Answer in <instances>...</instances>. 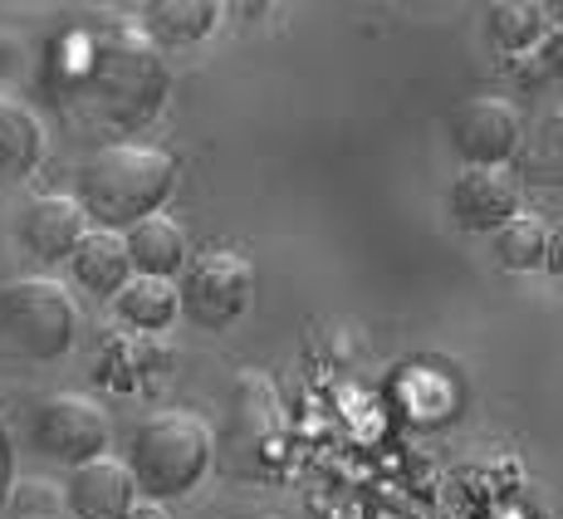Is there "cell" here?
I'll list each match as a JSON object with an SVG mask.
<instances>
[{
  "mask_svg": "<svg viewBox=\"0 0 563 519\" xmlns=\"http://www.w3.org/2000/svg\"><path fill=\"white\" fill-rule=\"evenodd\" d=\"M167 89V59L143 30H103L64 69L59 108L74 118L84 137H99V147H113L137 143V133L157 123Z\"/></svg>",
  "mask_w": 563,
  "mask_h": 519,
  "instance_id": "6da1fadb",
  "label": "cell"
},
{
  "mask_svg": "<svg viewBox=\"0 0 563 519\" xmlns=\"http://www.w3.org/2000/svg\"><path fill=\"white\" fill-rule=\"evenodd\" d=\"M177 187V157L153 143H113L93 147L79 167L74 201L93 231H133L137 221L162 211Z\"/></svg>",
  "mask_w": 563,
  "mask_h": 519,
  "instance_id": "7a4b0ae2",
  "label": "cell"
},
{
  "mask_svg": "<svg viewBox=\"0 0 563 519\" xmlns=\"http://www.w3.org/2000/svg\"><path fill=\"white\" fill-rule=\"evenodd\" d=\"M123 466L133 475L143 500L153 505L181 500L216 466V431L197 412H187V407H167V412L137 421Z\"/></svg>",
  "mask_w": 563,
  "mask_h": 519,
  "instance_id": "3957f363",
  "label": "cell"
},
{
  "mask_svg": "<svg viewBox=\"0 0 563 519\" xmlns=\"http://www.w3.org/2000/svg\"><path fill=\"white\" fill-rule=\"evenodd\" d=\"M79 339V305L59 279L30 275L0 289V363L49 367L69 358Z\"/></svg>",
  "mask_w": 563,
  "mask_h": 519,
  "instance_id": "277c9868",
  "label": "cell"
},
{
  "mask_svg": "<svg viewBox=\"0 0 563 519\" xmlns=\"http://www.w3.org/2000/svg\"><path fill=\"white\" fill-rule=\"evenodd\" d=\"M285 437V412H279V393L269 377L260 373H241L231 387V412H225V431H221V466L235 481H260L269 471Z\"/></svg>",
  "mask_w": 563,
  "mask_h": 519,
  "instance_id": "5b68a950",
  "label": "cell"
},
{
  "mask_svg": "<svg viewBox=\"0 0 563 519\" xmlns=\"http://www.w3.org/2000/svg\"><path fill=\"white\" fill-rule=\"evenodd\" d=\"M181 319H191L206 333H221L231 323H241L255 305V269L245 255L235 251H206L181 269L177 289Z\"/></svg>",
  "mask_w": 563,
  "mask_h": 519,
  "instance_id": "8992f818",
  "label": "cell"
},
{
  "mask_svg": "<svg viewBox=\"0 0 563 519\" xmlns=\"http://www.w3.org/2000/svg\"><path fill=\"white\" fill-rule=\"evenodd\" d=\"M108 441H113V421H108L103 402L79 393H59L45 397L30 417V446L40 451L54 466H89V461L108 456Z\"/></svg>",
  "mask_w": 563,
  "mask_h": 519,
  "instance_id": "52a82bcc",
  "label": "cell"
},
{
  "mask_svg": "<svg viewBox=\"0 0 563 519\" xmlns=\"http://www.w3.org/2000/svg\"><path fill=\"white\" fill-rule=\"evenodd\" d=\"M446 133L465 167H510L525 137V113L500 93H471L451 108Z\"/></svg>",
  "mask_w": 563,
  "mask_h": 519,
  "instance_id": "ba28073f",
  "label": "cell"
},
{
  "mask_svg": "<svg viewBox=\"0 0 563 519\" xmlns=\"http://www.w3.org/2000/svg\"><path fill=\"white\" fill-rule=\"evenodd\" d=\"M451 221L475 235H495L510 216L525 211L519 201V177L510 167H461L446 187Z\"/></svg>",
  "mask_w": 563,
  "mask_h": 519,
  "instance_id": "9c48e42d",
  "label": "cell"
},
{
  "mask_svg": "<svg viewBox=\"0 0 563 519\" xmlns=\"http://www.w3.org/2000/svg\"><path fill=\"white\" fill-rule=\"evenodd\" d=\"M143 500L123 461L99 456L89 466H74L64 475V505L74 519H128V510Z\"/></svg>",
  "mask_w": 563,
  "mask_h": 519,
  "instance_id": "30bf717a",
  "label": "cell"
},
{
  "mask_svg": "<svg viewBox=\"0 0 563 519\" xmlns=\"http://www.w3.org/2000/svg\"><path fill=\"white\" fill-rule=\"evenodd\" d=\"M89 231V221H84L79 201L74 197H35L25 211H20L15 221V235L20 245H25L35 260H45V265H59V260H69V251L79 245V235Z\"/></svg>",
  "mask_w": 563,
  "mask_h": 519,
  "instance_id": "8fae6325",
  "label": "cell"
},
{
  "mask_svg": "<svg viewBox=\"0 0 563 519\" xmlns=\"http://www.w3.org/2000/svg\"><path fill=\"white\" fill-rule=\"evenodd\" d=\"M123 245H128V265H133L137 279H177L191 265L187 225L167 211L147 216L133 231H123Z\"/></svg>",
  "mask_w": 563,
  "mask_h": 519,
  "instance_id": "7c38bea8",
  "label": "cell"
},
{
  "mask_svg": "<svg viewBox=\"0 0 563 519\" xmlns=\"http://www.w3.org/2000/svg\"><path fill=\"white\" fill-rule=\"evenodd\" d=\"M69 275L79 279V289H89L93 299H113L118 289L133 279V265H128V245L118 231H84L79 245L69 251Z\"/></svg>",
  "mask_w": 563,
  "mask_h": 519,
  "instance_id": "4fadbf2b",
  "label": "cell"
},
{
  "mask_svg": "<svg viewBox=\"0 0 563 519\" xmlns=\"http://www.w3.org/2000/svg\"><path fill=\"white\" fill-rule=\"evenodd\" d=\"M108 305L123 319V329H133L137 339H157V333H167L172 323L181 319L177 285H172V279H137L133 275Z\"/></svg>",
  "mask_w": 563,
  "mask_h": 519,
  "instance_id": "5bb4252c",
  "label": "cell"
},
{
  "mask_svg": "<svg viewBox=\"0 0 563 519\" xmlns=\"http://www.w3.org/2000/svg\"><path fill=\"white\" fill-rule=\"evenodd\" d=\"M515 167H519V177L534 181V187L563 191V103L544 108L534 123H525Z\"/></svg>",
  "mask_w": 563,
  "mask_h": 519,
  "instance_id": "9a60e30c",
  "label": "cell"
},
{
  "mask_svg": "<svg viewBox=\"0 0 563 519\" xmlns=\"http://www.w3.org/2000/svg\"><path fill=\"white\" fill-rule=\"evenodd\" d=\"M45 153V133H40V118L25 103L0 99V191L20 187L30 172L40 167Z\"/></svg>",
  "mask_w": 563,
  "mask_h": 519,
  "instance_id": "2e32d148",
  "label": "cell"
},
{
  "mask_svg": "<svg viewBox=\"0 0 563 519\" xmlns=\"http://www.w3.org/2000/svg\"><path fill=\"white\" fill-rule=\"evenodd\" d=\"M221 25V5L216 0H157L143 10V35L153 45H201L211 30Z\"/></svg>",
  "mask_w": 563,
  "mask_h": 519,
  "instance_id": "e0dca14e",
  "label": "cell"
},
{
  "mask_svg": "<svg viewBox=\"0 0 563 519\" xmlns=\"http://www.w3.org/2000/svg\"><path fill=\"white\" fill-rule=\"evenodd\" d=\"M549 231H554V225H549L544 216H534V211L510 216V221H505L500 231L490 235V251H495V260H500V269H510V275H529V269H544Z\"/></svg>",
  "mask_w": 563,
  "mask_h": 519,
  "instance_id": "ac0fdd59",
  "label": "cell"
},
{
  "mask_svg": "<svg viewBox=\"0 0 563 519\" xmlns=\"http://www.w3.org/2000/svg\"><path fill=\"white\" fill-rule=\"evenodd\" d=\"M485 35H490V45L505 49V54H534L549 40L544 5H525V0L495 5L490 15H485Z\"/></svg>",
  "mask_w": 563,
  "mask_h": 519,
  "instance_id": "d6986e66",
  "label": "cell"
},
{
  "mask_svg": "<svg viewBox=\"0 0 563 519\" xmlns=\"http://www.w3.org/2000/svg\"><path fill=\"white\" fill-rule=\"evenodd\" d=\"M544 269H554V275L563 279V225H559V231H549V255H544Z\"/></svg>",
  "mask_w": 563,
  "mask_h": 519,
  "instance_id": "ffe728a7",
  "label": "cell"
},
{
  "mask_svg": "<svg viewBox=\"0 0 563 519\" xmlns=\"http://www.w3.org/2000/svg\"><path fill=\"white\" fill-rule=\"evenodd\" d=\"M128 519H167V510H162V505H153V500H137L133 510H128Z\"/></svg>",
  "mask_w": 563,
  "mask_h": 519,
  "instance_id": "44dd1931",
  "label": "cell"
},
{
  "mask_svg": "<svg viewBox=\"0 0 563 519\" xmlns=\"http://www.w3.org/2000/svg\"><path fill=\"white\" fill-rule=\"evenodd\" d=\"M5 471H10L5 466V441H0V490H5Z\"/></svg>",
  "mask_w": 563,
  "mask_h": 519,
  "instance_id": "7402d4cb",
  "label": "cell"
}]
</instances>
